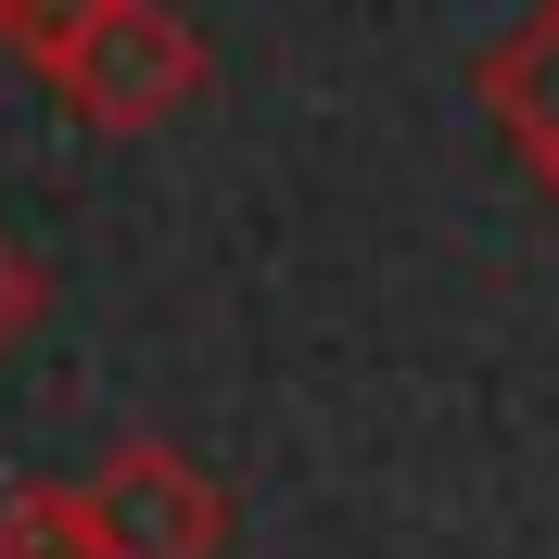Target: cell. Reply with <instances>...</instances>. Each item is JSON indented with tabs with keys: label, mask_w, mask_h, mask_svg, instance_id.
I'll return each instance as SVG.
<instances>
[{
	"label": "cell",
	"mask_w": 559,
	"mask_h": 559,
	"mask_svg": "<svg viewBox=\"0 0 559 559\" xmlns=\"http://www.w3.org/2000/svg\"><path fill=\"white\" fill-rule=\"evenodd\" d=\"M26 306H38V267L13 242H0V344H13V331H26Z\"/></svg>",
	"instance_id": "6"
},
{
	"label": "cell",
	"mask_w": 559,
	"mask_h": 559,
	"mask_svg": "<svg viewBox=\"0 0 559 559\" xmlns=\"http://www.w3.org/2000/svg\"><path fill=\"white\" fill-rule=\"evenodd\" d=\"M51 76H64V103L90 115V128H153V115H178L204 90V38L178 26L166 0H103Z\"/></svg>",
	"instance_id": "1"
},
{
	"label": "cell",
	"mask_w": 559,
	"mask_h": 559,
	"mask_svg": "<svg viewBox=\"0 0 559 559\" xmlns=\"http://www.w3.org/2000/svg\"><path fill=\"white\" fill-rule=\"evenodd\" d=\"M90 534H103V559H216L229 547V496H216V471H191L166 432H128V445L90 471Z\"/></svg>",
	"instance_id": "2"
},
{
	"label": "cell",
	"mask_w": 559,
	"mask_h": 559,
	"mask_svg": "<svg viewBox=\"0 0 559 559\" xmlns=\"http://www.w3.org/2000/svg\"><path fill=\"white\" fill-rule=\"evenodd\" d=\"M484 103L509 115V140H522L534 166L559 178V0H547V13H534V26L484 64Z\"/></svg>",
	"instance_id": "3"
},
{
	"label": "cell",
	"mask_w": 559,
	"mask_h": 559,
	"mask_svg": "<svg viewBox=\"0 0 559 559\" xmlns=\"http://www.w3.org/2000/svg\"><path fill=\"white\" fill-rule=\"evenodd\" d=\"M90 13H103V0H0V26H13V51H26L38 76L76 51V26H90Z\"/></svg>",
	"instance_id": "5"
},
{
	"label": "cell",
	"mask_w": 559,
	"mask_h": 559,
	"mask_svg": "<svg viewBox=\"0 0 559 559\" xmlns=\"http://www.w3.org/2000/svg\"><path fill=\"white\" fill-rule=\"evenodd\" d=\"M0 559H103L90 484H13L0 496Z\"/></svg>",
	"instance_id": "4"
}]
</instances>
